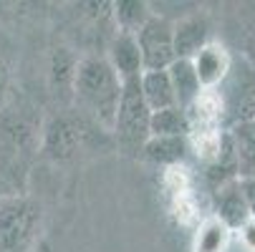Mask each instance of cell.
<instances>
[{"instance_id":"cell-12","label":"cell","mask_w":255,"mask_h":252,"mask_svg":"<svg viewBox=\"0 0 255 252\" xmlns=\"http://www.w3.org/2000/svg\"><path fill=\"white\" fill-rule=\"evenodd\" d=\"M109 66L117 71V76L122 81L129 79H139L141 76V56H139V46L131 33H114V38L109 41V56H106Z\"/></svg>"},{"instance_id":"cell-6","label":"cell","mask_w":255,"mask_h":252,"mask_svg":"<svg viewBox=\"0 0 255 252\" xmlns=\"http://www.w3.org/2000/svg\"><path fill=\"white\" fill-rule=\"evenodd\" d=\"M149 119L152 111L141 98L139 79L122 81V98L114 119V136L124 149H141L149 139Z\"/></svg>"},{"instance_id":"cell-5","label":"cell","mask_w":255,"mask_h":252,"mask_svg":"<svg viewBox=\"0 0 255 252\" xmlns=\"http://www.w3.org/2000/svg\"><path fill=\"white\" fill-rule=\"evenodd\" d=\"M94 126L86 116L81 114H56L46 121L43 134H41V152L53 159V162H66L71 157H76L94 134ZM101 131V129H99Z\"/></svg>"},{"instance_id":"cell-4","label":"cell","mask_w":255,"mask_h":252,"mask_svg":"<svg viewBox=\"0 0 255 252\" xmlns=\"http://www.w3.org/2000/svg\"><path fill=\"white\" fill-rule=\"evenodd\" d=\"M41 204L25 194H0V252H23L38 235Z\"/></svg>"},{"instance_id":"cell-3","label":"cell","mask_w":255,"mask_h":252,"mask_svg":"<svg viewBox=\"0 0 255 252\" xmlns=\"http://www.w3.org/2000/svg\"><path fill=\"white\" fill-rule=\"evenodd\" d=\"M212 93L220 106V124L225 131L235 124L255 121V63L245 56H233L225 79Z\"/></svg>"},{"instance_id":"cell-20","label":"cell","mask_w":255,"mask_h":252,"mask_svg":"<svg viewBox=\"0 0 255 252\" xmlns=\"http://www.w3.org/2000/svg\"><path fill=\"white\" fill-rule=\"evenodd\" d=\"M238 247L243 252H255V220L253 217L238 230Z\"/></svg>"},{"instance_id":"cell-10","label":"cell","mask_w":255,"mask_h":252,"mask_svg":"<svg viewBox=\"0 0 255 252\" xmlns=\"http://www.w3.org/2000/svg\"><path fill=\"white\" fill-rule=\"evenodd\" d=\"M215 207H217V222H223L230 232L240 230L248 220H250V212L248 204L243 199L240 184L238 179H230V182H223L215 187Z\"/></svg>"},{"instance_id":"cell-8","label":"cell","mask_w":255,"mask_h":252,"mask_svg":"<svg viewBox=\"0 0 255 252\" xmlns=\"http://www.w3.org/2000/svg\"><path fill=\"white\" fill-rule=\"evenodd\" d=\"M210 18L205 13H192L172 23V41H174V58L192 61L207 43H210Z\"/></svg>"},{"instance_id":"cell-2","label":"cell","mask_w":255,"mask_h":252,"mask_svg":"<svg viewBox=\"0 0 255 252\" xmlns=\"http://www.w3.org/2000/svg\"><path fill=\"white\" fill-rule=\"evenodd\" d=\"M41 119L28 106H5L0 109V169L18 174L25 162L41 152Z\"/></svg>"},{"instance_id":"cell-9","label":"cell","mask_w":255,"mask_h":252,"mask_svg":"<svg viewBox=\"0 0 255 252\" xmlns=\"http://www.w3.org/2000/svg\"><path fill=\"white\" fill-rule=\"evenodd\" d=\"M230 53L225 51V46L210 41L195 58H192V68L197 74V81L202 86V91H215L220 86V81L225 79L228 68H230Z\"/></svg>"},{"instance_id":"cell-1","label":"cell","mask_w":255,"mask_h":252,"mask_svg":"<svg viewBox=\"0 0 255 252\" xmlns=\"http://www.w3.org/2000/svg\"><path fill=\"white\" fill-rule=\"evenodd\" d=\"M71 96L81 116H86L101 131H112L119 98H122V79L101 56H86L76 63Z\"/></svg>"},{"instance_id":"cell-23","label":"cell","mask_w":255,"mask_h":252,"mask_svg":"<svg viewBox=\"0 0 255 252\" xmlns=\"http://www.w3.org/2000/svg\"><path fill=\"white\" fill-rule=\"evenodd\" d=\"M228 252H243V250H240V247H230Z\"/></svg>"},{"instance_id":"cell-14","label":"cell","mask_w":255,"mask_h":252,"mask_svg":"<svg viewBox=\"0 0 255 252\" xmlns=\"http://www.w3.org/2000/svg\"><path fill=\"white\" fill-rule=\"evenodd\" d=\"M139 91H141V98H144V103H147V109L152 114L177 106L174 91H172V81H169L167 71H141Z\"/></svg>"},{"instance_id":"cell-7","label":"cell","mask_w":255,"mask_h":252,"mask_svg":"<svg viewBox=\"0 0 255 252\" xmlns=\"http://www.w3.org/2000/svg\"><path fill=\"white\" fill-rule=\"evenodd\" d=\"M136 46L141 56L144 71H167L174 58V41H172V20L164 15H152L136 33Z\"/></svg>"},{"instance_id":"cell-18","label":"cell","mask_w":255,"mask_h":252,"mask_svg":"<svg viewBox=\"0 0 255 252\" xmlns=\"http://www.w3.org/2000/svg\"><path fill=\"white\" fill-rule=\"evenodd\" d=\"M76 56L68 48H56L51 56V88L53 93H71L76 74Z\"/></svg>"},{"instance_id":"cell-16","label":"cell","mask_w":255,"mask_h":252,"mask_svg":"<svg viewBox=\"0 0 255 252\" xmlns=\"http://www.w3.org/2000/svg\"><path fill=\"white\" fill-rule=\"evenodd\" d=\"M149 136H190L187 111H182L179 106L154 111L149 119Z\"/></svg>"},{"instance_id":"cell-21","label":"cell","mask_w":255,"mask_h":252,"mask_svg":"<svg viewBox=\"0 0 255 252\" xmlns=\"http://www.w3.org/2000/svg\"><path fill=\"white\" fill-rule=\"evenodd\" d=\"M238 184H240V192H243V199L248 204L250 217L255 220V174L253 176H245V179H238Z\"/></svg>"},{"instance_id":"cell-17","label":"cell","mask_w":255,"mask_h":252,"mask_svg":"<svg viewBox=\"0 0 255 252\" xmlns=\"http://www.w3.org/2000/svg\"><path fill=\"white\" fill-rule=\"evenodd\" d=\"M112 13L117 18V30L119 33H136L144 23H147L154 13L149 10L147 3L141 0H119V3H112Z\"/></svg>"},{"instance_id":"cell-13","label":"cell","mask_w":255,"mask_h":252,"mask_svg":"<svg viewBox=\"0 0 255 252\" xmlns=\"http://www.w3.org/2000/svg\"><path fill=\"white\" fill-rule=\"evenodd\" d=\"M141 152L154 164L177 167L190 157L192 144H190V136H149Z\"/></svg>"},{"instance_id":"cell-11","label":"cell","mask_w":255,"mask_h":252,"mask_svg":"<svg viewBox=\"0 0 255 252\" xmlns=\"http://www.w3.org/2000/svg\"><path fill=\"white\" fill-rule=\"evenodd\" d=\"M228 134V147L235 167V176L245 179L255 174V121H243L235 124Z\"/></svg>"},{"instance_id":"cell-19","label":"cell","mask_w":255,"mask_h":252,"mask_svg":"<svg viewBox=\"0 0 255 252\" xmlns=\"http://www.w3.org/2000/svg\"><path fill=\"white\" fill-rule=\"evenodd\" d=\"M228 250H230V230L217 220L205 222L197 235L195 252H228Z\"/></svg>"},{"instance_id":"cell-15","label":"cell","mask_w":255,"mask_h":252,"mask_svg":"<svg viewBox=\"0 0 255 252\" xmlns=\"http://www.w3.org/2000/svg\"><path fill=\"white\" fill-rule=\"evenodd\" d=\"M167 74H169V81H172V91H174V101L182 111H187L190 106L205 93L200 81H197V74H195V68H192V61H182L177 58L169 68H167Z\"/></svg>"},{"instance_id":"cell-22","label":"cell","mask_w":255,"mask_h":252,"mask_svg":"<svg viewBox=\"0 0 255 252\" xmlns=\"http://www.w3.org/2000/svg\"><path fill=\"white\" fill-rule=\"evenodd\" d=\"M5 88H8V68L0 63V96L5 93Z\"/></svg>"}]
</instances>
